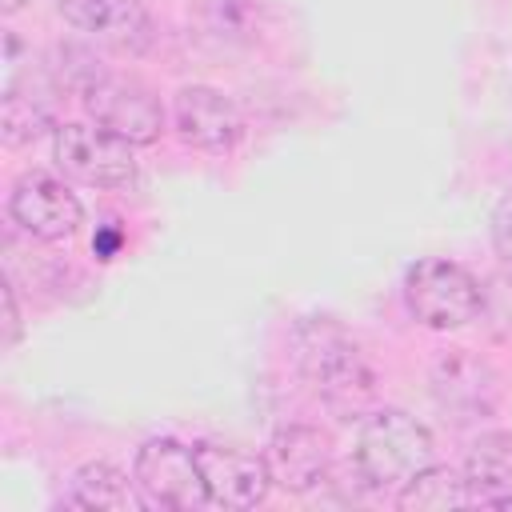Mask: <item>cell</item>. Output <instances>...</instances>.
<instances>
[{"instance_id": "obj_1", "label": "cell", "mask_w": 512, "mask_h": 512, "mask_svg": "<svg viewBox=\"0 0 512 512\" xmlns=\"http://www.w3.org/2000/svg\"><path fill=\"white\" fill-rule=\"evenodd\" d=\"M292 356L308 376V384L336 412H360L376 392V372L368 368L360 344L328 316H308L296 324Z\"/></svg>"}, {"instance_id": "obj_2", "label": "cell", "mask_w": 512, "mask_h": 512, "mask_svg": "<svg viewBox=\"0 0 512 512\" xmlns=\"http://www.w3.org/2000/svg\"><path fill=\"white\" fill-rule=\"evenodd\" d=\"M432 464L428 428L404 408H380L364 420L356 440V472L368 488H404L416 472Z\"/></svg>"}, {"instance_id": "obj_3", "label": "cell", "mask_w": 512, "mask_h": 512, "mask_svg": "<svg viewBox=\"0 0 512 512\" xmlns=\"http://www.w3.org/2000/svg\"><path fill=\"white\" fill-rule=\"evenodd\" d=\"M404 304L424 328L448 332V328H464L468 320H476V312L484 308V292L468 268L444 256H428L408 268Z\"/></svg>"}, {"instance_id": "obj_4", "label": "cell", "mask_w": 512, "mask_h": 512, "mask_svg": "<svg viewBox=\"0 0 512 512\" xmlns=\"http://www.w3.org/2000/svg\"><path fill=\"white\" fill-rule=\"evenodd\" d=\"M52 160L68 180H80L88 188H124L136 180L132 144L104 132L100 124H80V120L56 124Z\"/></svg>"}, {"instance_id": "obj_5", "label": "cell", "mask_w": 512, "mask_h": 512, "mask_svg": "<svg viewBox=\"0 0 512 512\" xmlns=\"http://www.w3.org/2000/svg\"><path fill=\"white\" fill-rule=\"evenodd\" d=\"M80 96H84V108L88 116L128 140L132 148L136 144H152L164 128V108L160 100L152 96L148 84H140L136 76H112V72H92L84 84H80Z\"/></svg>"}, {"instance_id": "obj_6", "label": "cell", "mask_w": 512, "mask_h": 512, "mask_svg": "<svg viewBox=\"0 0 512 512\" xmlns=\"http://www.w3.org/2000/svg\"><path fill=\"white\" fill-rule=\"evenodd\" d=\"M132 480H136L148 508L192 512V508L212 504L208 488H204V476H200V464H196V452L184 448L180 440H168V436L148 440L136 452Z\"/></svg>"}, {"instance_id": "obj_7", "label": "cell", "mask_w": 512, "mask_h": 512, "mask_svg": "<svg viewBox=\"0 0 512 512\" xmlns=\"http://www.w3.org/2000/svg\"><path fill=\"white\" fill-rule=\"evenodd\" d=\"M8 212L12 220L36 236V240H64L80 228L84 220V208L76 200V192L48 176V172H24L16 184H12V196H8Z\"/></svg>"}, {"instance_id": "obj_8", "label": "cell", "mask_w": 512, "mask_h": 512, "mask_svg": "<svg viewBox=\"0 0 512 512\" xmlns=\"http://www.w3.org/2000/svg\"><path fill=\"white\" fill-rule=\"evenodd\" d=\"M192 452H196L208 500L216 508L244 512V508H256L268 496L272 472H268L264 456H252V452H240V448H228V444H208V440L196 444Z\"/></svg>"}, {"instance_id": "obj_9", "label": "cell", "mask_w": 512, "mask_h": 512, "mask_svg": "<svg viewBox=\"0 0 512 512\" xmlns=\"http://www.w3.org/2000/svg\"><path fill=\"white\" fill-rule=\"evenodd\" d=\"M172 120H176L180 140L204 152H224L244 132L236 104L220 88H208V84H184L172 100Z\"/></svg>"}, {"instance_id": "obj_10", "label": "cell", "mask_w": 512, "mask_h": 512, "mask_svg": "<svg viewBox=\"0 0 512 512\" xmlns=\"http://www.w3.org/2000/svg\"><path fill=\"white\" fill-rule=\"evenodd\" d=\"M432 396L444 412H452V420H472L496 408L500 384H496V372L480 356L452 348L432 368Z\"/></svg>"}, {"instance_id": "obj_11", "label": "cell", "mask_w": 512, "mask_h": 512, "mask_svg": "<svg viewBox=\"0 0 512 512\" xmlns=\"http://www.w3.org/2000/svg\"><path fill=\"white\" fill-rule=\"evenodd\" d=\"M60 16L116 52H144L152 44V16L140 0H56Z\"/></svg>"}, {"instance_id": "obj_12", "label": "cell", "mask_w": 512, "mask_h": 512, "mask_svg": "<svg viewBox=\"0 0 512 512\" xmlns=\"http://www.w3.org/2000/svg\"><path fill=\"white\" fill-rule=\"evenodd\" d=\"M264 460H268L272 484H280L284 492H312L328 476L332 452H328L324 432H316L308 424H288L272 436Z\"/></svg>"}, {"instance_id": "obj_13", "label": "cell", "mask_w": 512, "mask_h": 512, "mask_svg": "<svg viewBox=\"0 0 512 512\" xmlns=\"http://www.w3.org/2000/svg\"><path fill=\"white\" fill-rule=\"evenodd\" d=\"M468 504L512 508V432H484L464 460Z\"/></svg>"}, {"instance_id": "obj_14", "label": "cell", "mask_w": 512, "mask_h": 512, "mask_svg": "<svg viewBox=\"0 0 512 512\" xmlns=\"http://www.w3.org/2000/svg\"><path fill=\"white\" fill-rule=\"evenodd\" d=\"M68 504L72 508H112V512H132L144 504L136 480H128L120 468L104 464V460H92L84 468L72 472V484H68Z\"/></svg>"}, {"instance_id": "obj_15", "label": "cell", "mask_w": 512, "mask_h": 512, "mask_svg": "<svg viewBox=\"0 0 512 512\" xmlns=\"http://www.w3.org/2000/svg\"><path fill=\"white\" fill-rule=\"evenodd\" d=\"M396 504H400L404 512H448V508H464V504H468V484H464V476H456L452 468L428 464L424 472H416V476L400 488Z\"/></svg>"}, {"instance_id": "obj_16", "label": "cell", "mask_w": 512, "mask_h": 512, "mask_svg": "<svg viewBox=\"0 0 512 512\" xmlns=\"http://www.w3.org/2000/svg\"><path fill=\"white\" fill-rule=\"evenodd\" d=\"M52 124V104L44 100V92L40 88H20L16 80H8V88H4V120H0V128H4V144H28V140H36L44 128Z\"/></svg>"}, {"instance_id": "obj_17", "label": "cell", "mask_w": 512, "mask_h": 512, "mask_svg": "<svg viewBox=\"0 0 512 512\" xmlns=\"http://www.w3.org/2000/svg\"><path fill=\"white\" fill-rule=\"evenodd\" d=\"M492 248H496V256L512 268V188L496 200V208H492Z\"/></svg>"}, {"instance_id": "obj_18", "label": "cell", "mask_w": 512, "mask_h": 512, "mask_svg": "<svg viewBox=\"0 0 512 512\" xmlns=\"http://www.w3.org/2000/svg\"><path fill=\"white\" fill-rule=\"evenodd\" d=\"M0 296H4V340H0V344L12 348L16 336H20V312H16V292H12V284H4Z\"/></svg>"}, {"instance_id": "obj_19", "label": "cell", "mask_w": 512, "mask_h": 512, "mask_svg": "<svg viewBox=\"0 0 512 512\" xmlns=\"http://www.w3.org/2000/svg\"><path fill=\"white\" fill-rule=\"evenodd\" d=\"M28 0H4V12H20Z\"/></svg>"}]
</instances>
